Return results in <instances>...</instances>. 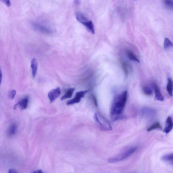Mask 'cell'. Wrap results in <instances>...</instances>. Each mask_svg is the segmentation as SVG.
<instances>
[{"label": "cell", "instance_id": "cell-1", "mask_svg": "<svg viewBox=\"0 0 173 173\" xmlns=\"http://www.w3.org/2000/svg\"><path fill=\"white\" fill-rule=\"evenodd\" d=\"M127 91H124L116 95L114 99L111 108L110 116L113 121L120 119L126 105L127 99Z\"/></svg>", "mask_w": 173, "mask_h": 173}, {"label": "cell", "instance_id": "cell-2", "mask_svg": "<svg viewBox=\"0 0 173 173\" xmlns=\"http://www.w3.org/2000/svg\"><path fill=\"white\" fill-rule=\"evenodd\" d=\"M137 147H132L124 151L114 158L108 160V161L110 163H114L122 161L129 157L137 150Z\"/></svg>", "mask_w": 173, "mask_h": 173}, {"label": "cell", "instance_id": "cell-3", "mask_svg": "<svg viewBox=\"0 0 173 173\" xmlns=\"http://www.w3.org/2000/svg\"><path fill=\"white\" fill-rule=\"evenodd\" d=\"M75 16L76 19L79 22L85 26L91 33L93 34L95 33L94 23L91 20L88 19L85 15L79 12L76 13Z\"/></svg>", "mask_w": 173, "mask_h": 173}, {"label": "cell", "instance_id": "cell-4", "mask_svg": "<svg viewBox=\"0 0 173 173\" xmlns=\"http://www.w3.org/2000/svg\"><path fill=\"white\" fill-rule=\"evenodd\" d=\"M95 121L99 125L102 129L105 131H111L112 127L109 122L102 114L97 113L94 116Z\"/></svg>", "mask_w": 173, "mask_h": 173}, {"label": "cell", "instance_id": "cell-5", "mask_svg": "<svg viewBox=\"0 0 173 173\" xmlns=\"http://www.w3.org/2000/svg\"><path fill=\"white\" fill-rule=\"evenodd\" d=\"M89 90L81 91L76 92L75 97L73 99L68 101L67 103L68 105H72L80 102L82 99L84 97Z\"/></svg>", "mask_w": 173, "mask_h": 173}, {"label": "cell", "instance_id": "cell-6", "mask_svg": "<svg viewBox=\"0 0 173 173\" xmlns=\"http://www.w3.org/2000/svg\"><path fill=\"white\" fill-rule=\"evenodd\" d=\"M61 93V90L60 87H58L50 91L48 94V98L51 103H53L57 99Z\"/></svg>", "mask_w": 173, "mask_h": 173}, {"label": "cell", "instance_id": "cell-7", "mask_svg": "<svg viewBox=\"0 0 173 173\" xmlns=\"http://www.w3.org/2000/svg\"><path fill=\"white\" fill-rule=\"evenodd\" d=\"M29 102V98L28 97L24 98L15 104L14 108L16 110L17 108H19L22 110H25L27 108Z\"/></svg>", "mask_w": 173, "mask_h": 173}, {"label": "cell", "instance_id": "cell-8", "mask_svg": "<svg viewBox=\"0 0 173 173\" xmlns=\"http://www.w3.org/2000/svg\"><path fill=\"white\" fill-rule=\"evenodd\" d=\"M142 113L145 118L148 119L153 118L156 114V111L153 108H144Z\"/></svg>", "mask_w": 173, "mask_h": 173}, {"label": "cell", "instance_id": "cell-9", "mask_svg": "<svg viewBox=\"0 0 173 173\" xmlns=\"http://www.w3.org/2000/svg\"><path fill=\"white\" fill-rule=\"evenodd\" d=\"M155 92V99L160 101H163L164 97L161 92L159 87L155 83L153 84Z\"/></svg>", "mask_w": 173, "mask_h": 173}, {"label": "cell", "instance_id": "cell-10", "mask_svg": "<svg viewBox=\"0 0 173 173\" xmlns=\"http://www.w3.org/2000/svg\"><path fill=\"white\" fill-rule=\"evenodd\" d=\"M173 123L172 118L171 116L167 118L166 123V125L163 130V132L167 134L170 132L172 130Z\"/></svg>", "mask_w": 173, "mask_h": 173}, {"label": "cell", "instance_id": "cell-11", "mask_svg": "<svg viewBox=\"0 0 173 173\" xmlns=\"http://www.w3.org/2000/svg\"><path fill=\"white\" fill-rule=\"evenodd\" d=\"M38 63L37 59L34 58L31 60V67L32 70V76L35 78L37 73Z\"/></svg>", "mask_w": 173, "mask_h": 173}, {"label": "cell", "instance_id": "cell-12", "mask_svg": "<svg viewBox=\"0 0 173 173\" xmlns=\"http://www.w3.org/2000/svg\"><path fill=\"white\" fill-rule=\"evenodd\" d=\"M34 27L36 29L44 33L50 34L51 33V31L49 28L45 26L39 25L37 23L34 24Z\"/></svg>", "mask_w": 173, "mask_h": 173}, {"label": "cell", "instance_id": "cell-13", "mask_svg": "<svg viewBox=\"0 0 173 173\" xmlns=\"http://www.w3.org/2000/svg\"><path fill=\"white\" fill-rule=\"evenodd\" d=\"M173 81L172 79L169 78L168 79L166 86V90L169 95L171 96L173 95Z\"/></svg>", "mask_w": 173, "mask_h": 173}, {"label": "cell", "instance_id": "cell-14", "mask_svg": "<svg viewBox=\"0 0 173 173\" xmlns=\"http://www.w3.org/2000/svg\"><path fill=\"white\" fill-rule=\"evenodd\" d=\"M74 88H71L68 89L65 94L62 97L61 99L63 100L66 99H70L71 98L72 95L75 90Z\"/></svg>", "mask_w": 173, "mask_h": 173}, {"label": "cell", "instance_id": "cell-15", "mask_svg": "<svg viewBox=\"0 0 173 173\" xmlns=\"http://www.w3.org/2000/svg\"><path fill=\"white\" fill-rule=\"evenodd\" d=\"M126 53L128 58L132 61L138 63L140 62L139 60L132 51L127 50Z\"/></svg>", "mask_w": 173, "mask_h": 173}, {"label": "cell", "instance_id": "cell-16", "mask_svg": "<svg viewBox=\"0 0 173 173\" xmlns=\"http://www.w3.org/2000/svg\"><path fill=\"white\" fill-rule=\"evenodd\" d=\"M173 154H171L164 155L162 157V159L164 161L173 165Z\"/></svg>", "mask_w": 173, "mask_h": 173}, {"label": "cell", "instance_id": "cell-17", "mask_svg": "<svg viewBox=\"0 0 173 173\" xmlns=\"http://www.w3.org/2000/svg\"><path fill=\"white\" fill-rule=\"evenodd\" d=\"M17 130V126L15 123H13L11 125L8 130L9 135L12 136L14 135L16 133Z\"/></svg>", "mask_w": 173, "mask_h": 173}, {"label": "cell", "instance_id": "cell-18", "mask_svg": "<svg viewBox=\"0 0 173 173\" xmlns=\"http://www.w3.org/2000/svg\"><path fill=\"white\" fill-rule=\"evenodd\" d=\"M121 65L125 74L126 76H127L129 73V69L130 68V66L127 63L123 62H122Z\"/></svg>", "mask_w": 173, "mask_h": 173}, {"label": "cell", "instance_id": "cell-19", "mask_svg": "<svg viewBox=\"0 0 173 173\" xmlns=\"http://www.w3.org/2000/svg\"><path fill=\"white\" fill-rule=\"evenodd\" d=\"M156 129H162V127L161 126L160 123L159 122L156 123L152 126L149 127L147 129L148 132H150L152 130H154Z\"/></svg>", "mask_w": 173, "mask_h": 173}, {"label": "cell", "instance_id": "cell-20", "mask_svg": "<svg viewBox=\"0 0 173 173\" xmlns=\"http://www.w3.org/2000/svg\"><path fill=\"white\" fill-rule=\"evenodd\" d=\"M173 46V44L170 40L168 38H166L164 40V47L165 50Z\"/></svg>", "mask_w": 173, "mask_h": 173}, {"label": "cell", "instance_id": "cell-21", "mask_svg": "<svg viewBox=\"0 0 173 173\" xmlns=\"http://www.w3.org/2000/svg\"><path fill=\"white\" fill-rule=\"evenodd\" d=\"M164 4L166 7L170 9H173V2L172 0H163Z\"/></svg>", "mask_w": 173, "mask_h": 173}, {"label": "cell", "instance_id": "cell-22", "mask_svg": "<svg viewBox=\"0 0 173 173\" xmlns=\"http://www.w3.org/2000/svg\"><path fill=\"white\" fill-rule=\"evenodd\" d=\"M143 91L145 94L148 96H150L152 94V91L149 87L145 86L143 88Z\"/></svg>", "mask_w": 173, "mask_h": 173}, {"label": "cell", "instance_id": "cell-23", "mask_svg": "<svg viewBox=\"0 0 173 173\" xmlns=\"http://www.w3.org/2000/svg\"><path fill=\"white\" fill-rule=\"evenodd\" d=\"M0 1L8 7L11 6V0H0Z\"/></svg>", "mask_w": 173, "mask_h": 173}, {"label": "cell", "instance_id": "cell-24", "mask_svg": "<svg viewBox=\"0 0 173 173\" xmlns=\"http://www.w3.org/2000/svg\"><path fill=\"white\" fill-rule=\"evenodd\" d=\"M16 94V91L15 90H12L10 95V98L11 99H13Z\"/></svg>", "mask_w": 173, "mask_h": 173}, {"label": "cell", "instance_id": "cell-25", "mask_svg": "<svg viewBox=\"0 0 173 173\" xmlns=\"http://www.w3.org/2000/svg\"><path fill=\"white\" fill-rule=\"evenodd\" d=\"M8 172L9 173H17V172L14 169H10L9 170Z\"/></svg>", "mask_w": 173, "mask_h": 173}, {"label": "cell", "instance_id": "cell-26", "mask_svg": "<svg viewBox=\"0 0 173 173\" xmlns=\"http://www.w3.org/2000/svg\"><path fill=\"white\" fill-rule=\"evenodd\" d=\"M2 79V71L1 69V67H0V84H1Z\"/></svg>", "mask_w": 173, "mask_h": 173}, {"label": "cell", "instance_id": "cell-27", "mask_svg": "<svg viewBox=\"0 0 173 173\" xmlns=\"http://www.w3.org/2000/svg\"><path fill=\"white\" fill-rule=\"evenodd\" d=\"M33 172L39 173H42L43 172L41 170H37V171H35Z\"/></svg>", "mask_w": 173, "mask_h": 173}, {"label": "cell", "instance_id": "cell-28", "mask_svg": "<svg viewBox=\"0 0 173 173\" xmlns=\"http://www.w3.org/2000/svg\"><path fill=\"white\" fill-rule=\"evenodd\" d=\"M134 1H136V0H134Z\"/></svg>", "mask_w": 173, "mask_h": 173}]
</instances>
